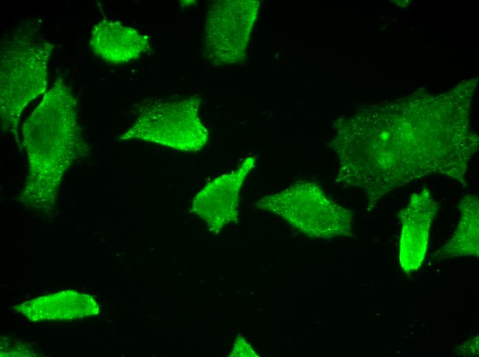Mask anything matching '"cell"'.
I'll return each mask as SVG.
<instances>
[{
  "label": "cell",
  "instance_id": "cell-1",
  "mask_svg": "<svg viewBox=\"0 0 479 357\" xmlns=\"http://www.w3.org/2000/svg\"><path fill=\"white\" fill-rule=\"evenodd\" d=\"M363 117L349 124L337 146V181L364 192L368 209L387 194L428 176H445L468 186L475 140L462 113Z\"/></svg>",
  "mask_w": 479,
  "mask_h": 357
},
{
  "label": "cell",
  "instance_id": "cell-2",
  "mask_svg": "<svg viewBox=\"0 0 479 357\" xmlns=\"http://www.w3.org/2000/svg\"><path fill=\"white\" fill-rule=\"evenodd\" d=\"M28 172L20 196L27 206L51 208L64 174L87 151L77 117V101L57 78L23 126Z\"/></svg>",
  "mask_w": 479,
  "mask_h": 357
},
{
  "label": "cell",
  "instance_id": "cell-3",
  "mask_svg": "<svg viewBox=\"0 0 479 357\" xmlns=\"http://www.w3.org/2000/svg\"><path fill=\"white\" fill-rule=\"evenodd\" d=\"M54 45L28 26L1 41L0 109L4 133L17 135L25 106L47 91L48 64Z\"/></svg>",
  "mask_w": 479,
  "mask_h": 357
},
{
  "label": "cell",
  "instance_id": "cell-4",
  "mask_svg": "<svg viewBox=\"0 0 479 357\" xmlns=\"http://www.w3.org/2000/svg\"><path fill=\"white\" fill-rule=\"evenodd\" d=\"M257 206L280 216L312 238L352 235L351 212L330 199L315 183L297 182L282 192L263 197Z\"/></svg>",
  "mask_w": 479,
  "mask_h": 357
},
{
  "label": "cell",
  "instance_id": "cell-5",
  "mask_svg": "<svg viewBox=\"0 0 479 357\" xmlns=\"http://www.w3.org/2000/svg\"><path fill=\"white\" fill-rule=\"evenodd\" d=\"M200 102L195 97L144 102L135 123L119 139H138L178 150L198 151L206 143L209 135L199 116Z\"/></svg>",
  "mask_w": 479,
  "mask_h": 357
},
{
  "label": "cell",
  "instance_id": "cell-6",
  "mask_svg": "<svg viewBox=\"0 0 479 357\" xmlns=\"http://www.w3.org/2000/svg\"><path fill=\"white\" fill-rule=\"evenodd\" d=\"M258 3L222 1L211 7L206 24L205 44L211 58L233 62L242 57L255 21Z\"/></svg>",
  "mask_w": 479,
  "mask_h": 357
},
{
  "label": "cell",
  "instance_id": "cell-7",
  "mask_svg": "<svg viewBox=\"0 0 479 357\" xmlns=\"http://www.w3.org/2000/svg\"><path fill=\"white\" fill-rule=\"evenodd\" d=\"M255 163L254 157L245 159L238 168L209 182L195 196L191 211L211 232L218 233L227 224L236 221L240 192Z\"/></svg>",
  "mask_w": 479,
  "mask_h": 357
},
{
  "label": "cell",
  "instance_id": "cell-8",
  "mask_svg": "<svg viewBox=\"0 0 479 357\" xmlns=\"http://www.w3.org/2000/svg\"><path fill=\"white\" fill-rule=\"evenodd\" d=\"M439 205L430 189L424 187L414 193L407 205L399 211L401 233L399 262L405 273L416 270L425 257L431 224Z\"/></svg>",
  "mask_w": 479,
  "mask_h": 357
},
{
  "label": "cell",
  "instance_id": "cell-9",
  "mask_svg": "<svg viewBox=\"0 0 479 357\" xmlns=\"http://www.w3.org/2000/svg\"><path fill=\"white\" fill-rule=\"evenodd\" d=\"M92 51L104 60L123 64L138 58L149 48L148 36L118 21L103 20L91 30Z\"/></svg>",
  "mask_w": 479,
  "mask_h": 357
},
{
  "label": "cell",
  "instance_id": "cell-10",
  "mask_svg": "<svg viewBox=\"0 0 479 357\" xmlns=\"http://www.w3.org/2000/svg\"><path fill=\"white\" fill-rule=\"evenodd\" d=\"M14 308L33 322L73 320L99 313V307L92 296L74 290L39 297Z\"/></svg>",
  "mask_w": 479,
  "mask_h": 357
},
{
  "label": "cell",
  "instance_id": "cell-11",
  "mask_svg": "<svg viewBox=\"0 0 479 357\" xmlns=\"http://www.w3.org/2000/svg\"><path fill=\"white\" fill-rule=\"evenodd\" d=\"M458 208L460 218L452 238L435 251V261L462 256H479V203L476 195L461 198Z\"/></svg>",
  "mask_w": 479,
  "mask_h": 357
},
{
  "label": "cell",
  "instance_id": "cell-12",
  "mask_svg": "<svg viewBox=\"0 0 479 357\" xmlns=\"http://www.w3.org/2000/svg\"><path fill=\"white\" fill-rule=\"evenodd\" d=\"M28 344L11 338L1 341V356H35L37 352Z\"/></svg>",
  "mask_w": 479,
  "mask_h": 357
},
{
  "label": "cell",
  "instance_id": "cell-13",
  "mask_svg": "<svg viewBox=\"0 0 479 357\" xmlns=\"http://www.w3.org/2000/svg\"><path fill=\"white\" fill-rule=\"evenodd\" d=\"M230 356H258L251 345L242 337L238 336L234 343Z\"/></svg>",
  "mask_w": 479,
  "mask_h": 357
}]
</instances>
